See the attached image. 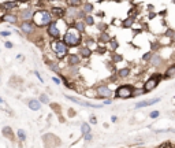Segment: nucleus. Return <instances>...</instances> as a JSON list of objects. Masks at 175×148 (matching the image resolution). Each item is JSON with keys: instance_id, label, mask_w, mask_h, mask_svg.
<instances>
[{"instance_id": "nucleus-18", "label": "nucleus", "mask_w": 175, "mask_h": 148, "mask_svg": "<svg viewBox=\"0 0 175 148\" xmlns=\"http://www.w3.org/2000/svg\"><path fill=\"white\" fill-rule=\"evenodd\" d=\"M89 132H90L89 125H88V123H83V125H82V133H83V135H86V133H89Z\"/></svg>"}, {"instance_id": "nucleus-37", "label": "nucleus", "mask_w": 175, "mask_h": 148, "mask_svg": "<svg viewBox=\"0 0 175 148\" xmlns=\"http://www.w3.org/2000/svg\"><path fill=\"white\" fill-rule=\"evenodd\" d=\"M0 103H3V99H0Z\"/></svg>"}, {"instance_id": "nucleus-13", "label": "nucleus", "mask_w": 175, "mask_h": 148, "mask_svg": "<svg viewBox=\"0 0 175 148\" xmlns=\"http://www.w3.org/2000/svg\"><path fill=\"white\" fill-rule=\"evenodd\" d=\"M18 6V3H3L1 7L4 8V10H10V8H13V7H17Z\"/></svg>"}, {"instance_id": "nucleus-15", "label": "nucleus", "mask_w": 175, "mask_h": 148, "mask_svg": "<svg viewBox=\"0 0 175 148\" xmlns=\"http://www.w3.org/2000/svg\"><path fill=\"white\" fill-rule=\"evenodd\" d=\"M4 21L11 22V24H15V22H17V17H15V15H6V17H4Z\"/></svg>"}, {"instance_id": "nucleus-12", "label": "nucleus", "mask_w": 175, "mask_h": 148, "mask_svg": "<svg viewBox=\"0 0 175 148\" xmlns=\"http://www.w3.org/2000/svg\"><path fill=\"white\" fill-rule=\"evenodd\" d=\"M52 12H53L56 17H63V15H64V10L60 8V7H55V8H52Z\"/></svg>"}, {"instance_id": "nucleus-2", "label": "nucleus", "mask_w": 175, "mask_h": 148, "mask_svg": "<svg viewBox=\"0 0 175 148\" xmlns=\"http://www.w3.org/2000/svg\"><path fill=\"white\" fill-rule=\"evenodd\" d=\"M64 41H66V44H69V45H77V44H79V41H81V37H79V34L74 29H70L64 34Z\"/></svg>"}, {"instance_id": "nucleus-29", "label": "nucleus", "mask_w": 175, "mask_h": 148, "mask_svg": "<svg viewBox=\"0 0 175 148\" xmlns=\"http://www.w3.org/2000/svg\"><path fill=\"white\" fill-rule=\"evenodd\" d=\"M52 80H53V82H55V84H60V80H59V78H55V77H53Z\"/></svg>"}, {"instance_id": "nucleus-25", "label": "nucleus", "mask_w": 175, "mask_h": 148, "mask_svg": "<svg viewBox=\"0 0 175 148\" xmlns=\"http://www.w3.org/2000/svg\"><path fill=\"white\" fill-rule=\"evenodd\" d=\"M40 100H41L43 103H48V102H49V99L47 98V95H41V98H40Z\"/></svg>"}, {"instance_id": "nucleus-20", "label": "nucleus", "mask_w": 175, "mask_h": 148, "mask_svg": "<svg viewBox=\"0 0 175 148\" xmlns=\"http://www.w3.org/2000/svg\"><path fill=\"white\" fill-rule=\"evenodd\" d=\"M75 28H77V29H78L79 32H83V30H85V25L81 24V22H77V24H75Z\"/></svg>"}, {"instance_id": "nucleus-36", "label": "nucleus", "mask_w": 175, "mask_h": 148, "mask_svg": "<svg viewBox=\"0 0 175 148\" xmlns=\"http://www.w3.org/2000/svg\"><path fill=\"white\" fill-rule=\"evenodd\" d=\"M90 121H92V123H96V118L92 117V119H90Z\"/></svg>"}, {"instance_id": "nucleus-7", "label": "nucleus", "mask_w": 175, "mask_h": 148, "mask_svg": "<svg viewBox=\"0 0 175 148\" xmlns=\"http://www.w3.org/2000/svg\"><path fill=\"white\" fill-rule=\"evenodd\" d=\"M159 99H152V100H145V102H140L136 104V108H141V107H146V106H150L153 103H157Z\"/></svg>"}, {"instance_id": "nucleus-24", "label": "nucleus", "mask_w": 175, "mask_h": 148, "mask_svg": "<svg viewBox=\"0 0 175 148\" xmlns=\"http://www.w3.org/2000/svg\"><path fill=\"white\" fill-rule=\"evenodd\" d=\"M81 52H82V55H83V56H89V55H90V49H89V48H83Z\"/></svg>"}, {"instance_id": "nucleus-33", "label": "nucleus", "mask_w": 175, "mask_h": 148, "mask_svg": "<svg viewBox=\"0 0 175 148\" xmlns=\"http://www.w3.org/2000/svg\"><path fill=\"white\" fill-rule=\"evenodd\" d=\"M6 47H7V48H11V47H13V44H11V43H6Z\"/></svg>"}, {"instance_id": "nucleus-9", "label": "nucleus", "mask_w": 175, "mask_h": 148, "mask_svg": "<svg viewBox=\"0 0 175 148\" xmlns=\"http://www.w3.org/2000/svg\"><path fill=\"white\" fill-rule=\"evenodd\" d=\"M29 108L33 111L40 110V103H38L37 100H30V102H29Z\"/></svg>"}, {"instance_id": "nucleus-23", "label": "nucleus", "mask_w": 175, "mask_h": 148, "mask_svg": "<svg viewBox=\"0 0 175 148\" xmlns=\"http://www.w3.org/2000/svg\"><path fill=\"white\" fill-rule=\"evenodd\" d=\"M92 11H93V6H92V4H89V3L85 4V12H92Z\"/></svg>"}, {"instance_id": "nucleus-34", "label": "nucleus", "mask_w": 175, "mask_h": 148, "mask_svg": "<svg viewBox=\"0 0 175 148\" xmlns=\"http://www.w3.org/2000/svg\"><path fill=\"white\" fill-rule=\"evenodd\" d=\"M116 45H118V44L115 43V41H112V48H116Z\"/></svg>"}, {"instance_id": "nucleus-14", "label": "nucleus", "mask_w": 175, "mask_h": 148, "mask_svg": "<svg viewBox=\"0 0 175 148\" xmlns=\"http://www.w3.org/2000/svg\"><path fill=\"white\" fill-rule=\"evenodd\" d=\"M78 62H79V59H78V56H77V55H71L69 58V63H70V65H77Z\"/></svg>"}, {"instance_id": "nucleus-11", "label": "nucleus", "mask_w": 175, "mask_h": 148, "mask_svg": "<svg viewBox=\"0 0 175 148\" xmlns=\"http://www.w3.org/2000/svg\"><path fill=\"white\" fill-rule=\"evenodd\" d=\"M21 29L25 32V33H30V32L33 30V26H31L30 24H27V22H23V24L21 25Z\"/></svg>"}, {"instance_id": "nucleus-19", "label": "nucleus", "mask_w": 175, "mask_h": 148, "mask_svg": "<svg viewBox=\"0 0 175 148\" xmlns=\"http://www.w3.org/2000/svg\"><path fill=\"white\" fill-rule=\"evenodd\" d=\"M18 137L21 139V140H22V141H23V140H26V135H25V132H23L22 129L18 130Z\"/></svg>"}, {"instance_id": "nucleus-30", "label": "nucleus", "mask_w": 175, "mask_h": 148, "mask_svg": "<svg viewBox=\"0 0 175 148\" xmlns=\"http://www.w3.org/2000/svg\"><path fill=\"white\" fill-rule=\"evenodd\" d=\"M153 62H156L155 65H159V62H160V58H153Z\"/></svg>"}, {"instance_id": "nucleus-4", "label": "nucleus", "mask_w": 175, "mask_h": 148, "mask_svg": "<svg viewBox=\"0 0 175 148\" xmlns=\"http://www.w3.org/2000/svg\"><path fill=\"white\" fill-rule=\"evenodd\" d=\"M52 48L55 49L57 58H63V56L67 54V45H66L64 43H62V41L53 43V44H52Z\"/></svg>"}, {"instance_id": "nucleus-17", "label": "nucleus", "mask_w": 175, "mask_h": 148, "mask_svg": "<svg viewBox=\"0 0 175 148\" xmlns=\"http://www.w3.org/2000/svg\"><path fill=\"white\" fill-rule=\"evenodd\" d=\"M129 73H130L129 69H122V70L119 71V75H120V77H126V75H129Z\"/></svg>"}, {"instance_id": "nucleus-35", "label": "nucleus", "mask_w": 175, "mask_h": 148, "mask_svg": "<svg viewBox=\"0 0 175 148\" xmlns=\"http://www.w3.org/2000/svg\"><path fill=\"white\" fill-rule=\"evenodd\" d=\"M149 56H150V54H146V55H144V59H148Z\"/></svg>"}, {"instance_id": "nucleus-26", "label": "nucleus", "mask_w": 175, "mask_h": 148, "mask_svg": "<svg viewBox=\"0 0 175 148\" xmlns=\"http://www.w3.org/2000/svg\"><path fill=\"white\" fill-rule=\"evenodd\" d=\"M123 25H125L126 28H129V26H131V25H133V19L129 18L127 21H125V24H123Z\"/></svg>"}, {"instance_id": "nucleus-21", "label": "nucleus", "mask_w": 175, "mask_h": 148, "mask_svg": "<svg viewBox=\"0 0 175 148\" xmlns=\"http://www.w3.org/2000/svg\"><path fill=\"white\" fill-rule=\"evenodd\" d=\"M174 73H175V66H171L167 71V77H174Z\"/></svg>"}, {"instance_id": "nucleus-32", "label": "nucleus", "mask_w": 175, "mask_h": 148, "mask_svg": "<svg viewBox=\"0 0 175 148\" xmlns=\"http://www.w3.org/2000/svg\"><path fill=\"white\" fill-rule=\"evenodd\" d=\"M10 34V32H1V36H8Z\"/></svg>"}, {"instance_id": "nucleus-3", "label": "nucleus", "mask_w": 175, "mask_h": 148, "mask_svg": "<svg viewBox=\"0 0 175 148\" xmlns=\"http://www.w3.org/2000/svg\"><path fill=\"white\" fill-rule=\"evenodd\" d=\"M133 96V88L129 85H123L116 89V98H122V99H127Z\"/></svg>"}, {"instance_id": "nucleus-16", "label": "nucleus", "mask_w": 175, "mask_h": 148, "mask_svg": "<svg viewBox=\"0 0 175 148\" xmlns=\"http://www.w3.org/2000/svg\"><path fill=\"white\" fill-rule=\"evenodd\" d=\"M67 4H69V6H73V7H77L81 4V0H67Z\"/></svg>"}, {"instance_id": "nucleus-28", "label": "nucleus", "mask_w": 175, "mask_h": 148, "mask_svg": "<svg viewBox=\"0 0 175 148\" xmlns=\"http://www.w3.org/2000/svg\"><path fill=\"white\" fill-rule=\"evenodd\" d=\"M159 117V112L157 111H153V112H150V118H156Z\"/></svg>"}, {"instance_id": "nucleus-6", "label": "nucleus", "mask_w": 175, "mask_h": 148, "mask_svg": "<svg viewBox=\"0 0 175 148\" xmlns=\"http://www.w3.org/2000/svg\"><path fill=\"white\" fill-rule=\"evenodd\" d=\"M157 82H159V77H156V78H150L146 84H145L144 86V92H149V91H152L153 88H156Z\"/></svg>"}, {"instance_id": "nucleus-5", "label": "nucleus", "mask_w": 175, "mask_h": 148, "mask_svg": "<svg viewBox=\"0 0 175 148\" xmlns=\"http://www.w3.org/2000/svg\"><path fill=\"white\" fill-rule=\"evenodd\" d=\"M97 95H99L100 98L108 99L112 93H111V91H110V88H107L106 85H103V86H99V88H97Z\"/></svg>"}, {"instance_id": "nucleus-8", "label": "nucleus", "mask_w": 175, "mask_h": 148, "mask_svg": "<svg viewBox=\"0 0 175 148\" xmlns=\"http://www.w3.org/2000/svg\"><path fill=\"white\" fill-rule=\"evenodd\" d=\"M48 33H49V36H52V37H59V29H57L56 25L51 24L49 28H48Z\"/></svg>"}, {"instance_id": "nucleus-1", "label": "nucleus", "mask_w": 175, "mask_h": 148, "mask_svg": "<svg viewBox=\"0 0 175 148\" xmlns=\"http://www.w3.org/2000/svg\"><path fill=\"white\" fill-rule=\"evenodd\" d=\"M33 17H34V22L40 26H43V25H48L51 24V14L48 11H44V10H38L33 14Z\"/></svg>"}, {"instance_id": "nucleus-10", "label": "nucleus", "mask_w": 175, "mask_h": 148, "mask_svg": "<svg viewBox=\"0 0 175 148\" xmlns=\"http://www.w3.org/2000/svg\"><path fill=\"white\" fill-rule=\"evenodd\" d=\"M33 14H34V12H33V8H26L25 11L22 12V17L25 19H30V18H33Z\"/></svg>"}, {"instance_id": "nucleus-27", "label": "nucleus", "mask_w": 175, "mask_h": 148, "mask_svg": "<svg viewBox=\"0 0 175 148\" xmlns=\"http://www.w3.org/2000/svg\"><path fill=\"white\" fill-rule=\"evenodd\" d=\"M86 24L88 25H93V18H92V17H88V18H86Z\"/></svg>"}, {"instance_id": "nucleus-31", "label": "nucleus", "mask_w": 175, "mask_h": 148, "mask_svg": "<svg viewBox=\"0 0 175 148\" xmlns=\"http://www.w3.org/2000/svg\"><path fill=\"white\" fill-rule=\"evenodd\" d=\"M101 40H104V41L108 40V36H107V34H103V36H101Z\"/></svg>"}, {"instance_id": "nucleus-38", "label": "nucleus", "mask_w": 175, "mask_h": 148, "mask_svg": "<svg viewBox=\"0 0 175 148\" xmlns=\"http://www.w3.org/2000/svg\"><path fill=\"white\" fill-rule=\"evenodd\" d=\"M23 1H27V0H23Z\"/></svg>"}, {"instance_id": "nucleus-22", "label": "nucleus", "mask_w": 175, "mask_h": 148, "mask_svg": "<svg viewBox=\"0 0 175 148\" xmlns=\"http://www.w3.org/2000/svg\"><path fill=\"white\" fill-rule=\"evenodd\" d=\"M3 133L6 136H8V137H13V132H10V128H4V129H3Z\"/></svg>"}]
</instances>
